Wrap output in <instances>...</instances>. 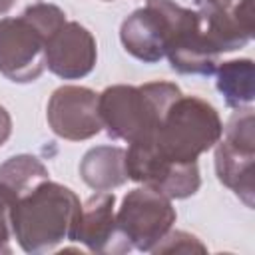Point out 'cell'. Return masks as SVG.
I'll return each instance as SVG.
<instances>
[{
	"label": "cell",
	"instance_id": "cell-1",
	"mask_svg": "<svg viewBox=\"0 0 255 255\" xmlns=\"http://www.w3.org/2000/svg\"><path fill=\"white\" fill-rule=\"evenodd\" d=\"M82 203L78 195L56 181L44 179L10 207L12 235L26 253H46L74 237Z\"/></svg>",
	"mask_w": 255,
	"mask_h": 255
},
{
	"label": "cell",
	"instance_id": "cell-22",
	"mask_svg": "<svg viewBox=\"0 0 255 255\" xmlns=\"http://www.w3.org/2000/svg\"><path fill=\"white\" fill-rule=\"evenodd\" d=\"M108 2H110V0H108Z\"/></svg>",
	"mask_w": 255,
	"mask_h": 255
},
{
	"label": "cell",
	"instance_id": "cell-20",
	"mask_svg": "<svg viewBox=\"0 0 255 255\" xmlns=\"http://www.w3.org/2000/svg\"><path fill=\"white\" fill-rule=\"evenodd\" d=\"M197 6H227L235 0H195Z\"/></svg>",
	"mask_w": 255,
	"mask_h": 255
},
{
	"label": "cell",
	"instance_id": "cell-6",
	"mask_svg": "<svg viewBox=\"0 0 255 255\" xmlns=\"http://www.w3.org/2000/svg\"><path fill=\"white\" fill-rule=\"evenodd\" d=\"M165 58L179 74L209 76L217 68L219 54L209 44L197 10L167 2Z\"/></svg>",
	"mask_w": 255,
	"mask_h": 255
},
{
	"label": "cell",
	"instance_id": "cell-21",
	"mask_svg": "<svg viewBox=\"0 0 255 255\" xmlns=\"http://www.w3.org/2000/svg\"><path fill=\"white\" fill-rule=\"evenodd\" d=\"M16 0H0V14H6L12 6H14Z\"/></svg>",
	"mask_w": 255,
	"mask_h": 255
},
{
	"label": "cell",
	"instance_id": "cell-17",
	"mask_svg": "<svg viewBox=\"0 0 255 255\" xmlns=\"http://www.w3.org/2000/svg\"><path fill=\"white\" fill-rule=\"evenodd\" d=\"M153 253H205V245L191 233L169 231L153 249Z\"/></svg>",
	"mask_w": 255,
	"mask_h": 255
},
{
	"label": "cell",
	"instance_id": "cell-14",
	"mask_svg": "<svg viewBox=\"0 0 255 255\" xmlns=\"http://www.w3.org/2000/svg\"><path fill=\"white\" fill-rule=\"evenodd\" d=\"M80 175L96 191H112L128 181L126 149L116 145L92 147L80 163Z\"/></svg>",
	"mask_w": 255,
	"mask_h": 255
},
{
	"label": "cell",
	"instance_id": "cell-10",
	"mask_svg": "<svg viewBox=\"0 0 255 255\" xmlns=\"http://www.w3.org/2000/svg\"><path fill=\"white\" fill-rule=\"evenodd\" d=\"M96 40L78 22H64L46 42V68L64 80L88 76L96 66Z\"/></svg>",
	"mask_w": 255,
	"mask_h": 255
},
{
	"label": "cell",
	"instance_id": "cell-5",
	"mask_svg": "<svg viewBox=\"0 0 255 255\" xmlns=\"http://www.w3.org/2000/svg\"><path fill=\"white\" fill-rule=\"evenodd\" d=\"M175 223V209L169 197L149 189H131L116 213V227L131 249L151 251Z\"/></svg>",
	"mask_w": 255,
	"mask_h": 255
},
{
	"label": "cell",
	"instance_id": "cell-18",
	"mask_svg": "<svg viewBox=\"0 0 255 255\" xmlns=\"http://www.w3.org/2000/svg\"><path fill=\"white\" fill-rule=\"evenodd\" d=\"M10 207H12V199L0 187V253H10L12 251L10 249V233H12Z\"/></svg>",
	"mask_w": 255,
	"mask_h": 255
},
{
	"label": "cell",
	"instance_id": "cell-13",
	"mask_svg": "<svg viewBox=\"0 0 255 255\" xmlns=\"http://www.w3.org/2000/svg\"><path fill=\"white\" fill-rule=\"evenodd\" d=\"M201 26L217 54L243 48L253 38L251 0H235L227 6H199Z\"/></svg>",
	"mask_w": 255,
	"mask_h": 255
},
{
	"label": "cell",
	"instance_id": "cell-15",
	"mask_svg": "<svg viewBox=\"0 0 255 255\" xmlns=\"http://www.w3.org/2000/svg\"><path fill=\"white\" fill-rule=\"evenodd\" d=\"M217 90L229 108H247L255 98L253 62L249 58L229 60L217 68Z\"/></svg>",
	"mask_w": 255,
	"mask_h": 255
},
{
	"label": "cell",
	"instance_id": "cell-11",
	"mask_svg": "<svg viewBox=\"0 0 255 255\" xmlns=\"http://www.w3.org/2000/svg\"><path fill=\"white\" fill-rule=\"evenodd\" d=\"M167 0H147L143 8L133 10L120 28L124 50L135 60L155 64L165 58Z\"/></svg>",
	"mask_w": 255,
	"mask_h": 255
},
{
	"label": "cell",
	"instance_id": "cell-8",
	"mask_svg": "<svg viewBox=\"0 0 255 255\" xmlns=\"http://www.w3.org/2000/svg\"><path fill=\"white\" fill-rule=\"evenodd\" d=\"M126 171L128 179L143 183L169 199H185L201 185L197 161H167L143 141L129 143L126 151Z\"/></svg>",
	"mask_w": 255,
	"mask_h": 255
},
{
	"label": "cell",
	"instance_id": "cell-2",
	"mask_svg": "<svg viewBox=\"0 0 255 255\" xmlns=\"http://www.w3.org/2000/svg\"><path fill=\"white\" fill-rule=\"evenodd\" d=\"M181 96L171 82H147L143 86H110L98 94V112L102 128L114 139L128 143L147 139L167 108Z\"/></svg>",
	"mask_w": 255,
	"mask_h": 255
},
{
	"label": "cell",
	"instance_id": "cell-4",
	"mask_svg": "<svg viewBox=\"0 0 255 255\" xmlns=\"http://www.w3.org/2000/svg\"><path fill=\"white\" fill-rule=\"evenodd\" d=\"M223 135V133H221ZM253 110H237L225 126V135L215 147V173L217 179L229 187L247 207H253Z\"/></svg>",
	"mask_w": 255,
	"mask_h": 255
},
{
	"label": "cell",
	"instance_id": "cell-7",
	"mask_svg": "<svg viewBox=\"0 0 255 255\" xmlns=\"http://www.w3.org/2000/svg\"><path fill=\"white\" fill-rule=\"evenodd\" d=\"M50 36L26 14L0 20V74L28 84L46 70V42Z\"/></svg>",
	"mask_w": 255,
	"mask_h": 255
},
{
	"label": "cell",
	"instance_id": "cell-12",
	"mask_svg": "<svg viewBox=\"0 0 255 255\" xmlns=\"http://www.w3.org/2000/svg\"><path fill=\"white\" fill-rule=\"evenodd\" d=\"M116 195L112 191H98L80 211V219L72 241L84 243L94 253H126L129 243L116 227Z\"/></svg>",
	"mask_w": 255,
	"mask_h": 255
},
{
	"label": "cell",
	"instance_id": "cell-9",
	"mask_svg": "<svg viewBox=\"0 0 255 255\" xmlns=\"http://www.w3.org/2000/svg\"><path fill=\"white\" fill-rule=\"evenodd\" d=\"M46 118L52 131L64 139H90L102 129L98 94L84 86H62L48 102Z\"/></svg>",
	"mask_w": 255,
	"mask_h": 255
},
{
	"label": "cell",
	"instance_id": "cell-19",
	"mask_svg": "<svg viewBox=\"0 0 255 255\" xmlns=\"http://www.w3.org/2000/svg\"><path fill=\"white\" fill-rule=\"evenodd\" d=\"M12 133V120H10V114L6 112L4 106H0V145L6 143V139L10 137Z\"/></svg>",
	"mask_w": 255,
	"mask_h": 255
},
{
	"label": "cell",
	"instance_id": "cell-16",
	"mask_svg": "<svg viewBox=\"0 0 255 255\" xmlns=\"http://www.w3.org/2000/svg\"><path fill=\"white\" fill-rule=\"evenodd\" d=\"M44 179H48L46 165L38 157L28 153L14 155L0 165V187L10 195L12 203Z\"/></svg>",
	"mask_w": 255,
	"mask_h": 255
},
{
	"label": "cell",
	"instance_id": "cell-3",
	"mask_svg": "<svg viewBox=\"0 0 255 255\" xmlns=\"http://www.w3.org/2000/svg\"><path fill=\"white\" fill-rule=\"evenodd\" d=\"M221 133L223 124L209 102L199 96H179L143 143L167 161L189 163L213 147Z\"/></svg>",
	"mask_w": 255,
	"mask_h": 255
}]
</instances>
